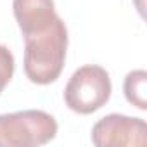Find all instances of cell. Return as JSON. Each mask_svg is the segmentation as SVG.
Masks as SVG:
<instances>
[{"mask_svg":"<svg viewBox=\"0 0 147 147\" xmlns=\"http://www.w3.org/2000/svg\"><path fill=\"white\" fill-rule=\"evenodd\" d=\"M145 87H147V73L144 69H135L130 71L125 76L123 82V92L126 100L135 106L140 111L147 109V94H145Z\"/></svg>","mask_w":147,"mask_h":147,"instance_id":"8992f818","label":"cell"},{"mask_svg":"<svg viewBox=\"0 0 147 147\" xmlns=\"http://www.w3.org/2000/svg\"><path fill=\"white\" fill-rule=\"evenodd\" d=\"M12 11L23 38L43 31L57 18L54 0H12Z\"/></svg>","mask_w":147,"mask_h":147,"instance_id":"5b68a950","label":"cell"},{"mask_svg":"<svg viewBox=\"0 0 147 147\" xmlns=\"http://www.w3.org/2000/svg\"><path fill=\"white\" fill-rule=\"evenodd\" d=\"M55 118L40 109L0 114V147H38L55 138Z\"/></svg>","mask_w":147,"mask_h":147,"instance_id":"7a4b0ae2","label":"cell"},{"mask_svg":"<svg viewBox=\"0 0 147 147\" xmlns=\"http://www.w3.org/2000/svg\"><path fill=\"white\" fill-rule=\"evenodd\" d=\"M14 55L9 50V47L0 43V94L4 92V88L9 85V82L14 76Z\"/></svg>","mask_w":147,"mask_h":147,"instance_id":"52a82bcc","label":"cell"},{"mask_svg":"<svg viewBox=\"0 0 147 147\" xmlns=\"http://www.w3.org/2000/svg\"><path fill=\"white\" fill-rule=\"evenodd\" d=\"M90 137L97 147H144L147 144V125L142 118L113 113L92 126Z\"/></svg>","mask_w":147,"mask_h":147,"instance_id":"277c9868","label":"cell"},{"mask_svg":"<svg viewBox=\"0 0 147 147\" xmlns=\"http://www.w3.org/2000/svg\"><path fill=\"white\" fill-rule=\"evenodd\" d=\"M67 28L57 16L43 31L24 36V75L31 83H54L64 69Z\"/></svg>","mask_w":147,"mask_h":147,"instance_id":"6da1fadb","label":"cell"},{"mask_svg":"<svg viewBox=\"0 0 147 147\" xmlns=\"http://www.w3.org/2000/svg\"><path fill=\"white\" fill-rule=\"evenodd\" d=\"M113 85L109 73L97 64L78 67L64 88V102L76 114H92L107 104Z\"/></svg>","mask_w":147,"mask_h":147,"instance_id":"3957f363","label":"cell"}]
</instances>
